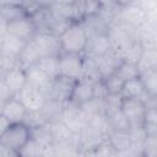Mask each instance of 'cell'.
Wrapping results in <instances>:
<instances>
[{
    "instance_id": "6da1fadb",
    "label": "cell",
    "mask_w": 157,
    "mask_h": 157,
    "mask_svg": "<svg viewBox=\"0 0 157 157\" xmlns=\"http://www.w3.org/2000/svg\"><path fill=\"white\" fill-rule=\"evenodd\" d=\"M88 33L81 22L70 23L66 29L59 36L61 53H71V54H85L87 43H88Z\"/></svg>"
},
{
    "instance_id": "7a4b0ae2",
    "label": "cell",
    "mask_w": 157,
    "mask_h": 157,
    "mask_svg": "<svg viewBox=\"0 0 157 157\" xmlns=\"http://www.w3.org/2000/svg\"><path fill=\"white\" fill-rule=\"evenodd\" d=\"M31 139L32 128L27 123H15L0 134V145L12 151L21 152V150L31 141Z\"/></svg>"
},
{
    "instance_id": "3957f363",
    "label": "cell",
    "mask_w": 157,
    "mask_h": 157,
    "mask_svg": "<svg viewBox=\"0 0 157 157\" xmlns=\"http://www.w3.org/2000/svg\"><path fill=\"white\" fill-rule=\"evenodd\" d=\"M108 38L110 40L112 49L117 53L123 52L124 49L137 42L136 29L120 21H115L110 25L108 31Z\"/></svg>"
},
{
    "instance_id": "277c9868",
    "label": "cell",
    "mask_w": 157,
    "mask_h": 157,
    "mask_svg": "<svg viewBox=\"0 0 157 157\" xmlns=\"http://www.w3.org/2000/svg\"><path fill=\"white\" fill-rule=\"evenodd\" d=\"M85 55L60 53L59 55V71L60 77L71 80L74 82L83 78L85 74Z\"/></svg>"
},
{
    "instance_id": "5b68a950",
    "label": "cell",
    "mask_w": 157,
    "mask_h": 157,
    "mask_svg": "<svg viewBox=\"0 0 157 157\" xmlns=\"http://www.w3.org/2000/svg\"><path fill=\"white\" fill-rule=\"evenodd\" d=\"M37 32V26L31 17H22L11 22L1 21V33H7L17 39L28 42Z\"/></svg>"
},
{
    "instance_id": "8992f818",
    "label": "cell",
    "mask_w": 157,
    "mask_h": 157,
    "mask_svg": "<svg viewBox=\"0 0 157 157\" xmlns=\"http://www.w3.org/2000/svg\"><path fill=\"white\" fill-rule=\"evenodd\" d=\"M31 42L36 47L40 58L50 56V55H60L61 53L59 36L49 31L37 29Z\"/></svg>"
},
{
    "instance_id": "52a82bcc",
    "label": "cell",
    "mask_w": 157,
    "mask_h": 157,
    "mask_svg": "<svg viewBox=\"0 0 157 157\" xmlns=\"http://www.w3.org/2000/svg\"><path fill=\"white\" fill-rule=\"evenodd\" d=\"M117 21L137 29L147 21V12L141 6L140 1H121V9Z\"/></svg>"
},
{
    "instance_id": "ba28073f",
    "label": "cell",
    "mask_w": 157,
    "mask_h": 157,
    "mask_svg": "<svg viewBox=\"0 0 157 157\" xmlns=\"http://www.w3.org/2000/svg\"><path fill=\"white\" fill-rule=\"evenodd\" d=\"M120 110L128 120L130 129L142 128L147 112V103L141 99H123Z\"/></svg>"
},
{
    "instance_id": "9c48e42d",
    "label": "cell",
    "mask_w": 157,
    "mask_h": 157,
    "mask_svg": "<svg viewBox=\"0 0 157 157\" xmlns=\"http://www.w3.org/2000/svg\"><path fill=\"white\" fill-rule=\"evenodd\" d=\"M59 120L63 121L74 134L78 135L88 121L86 113L72 103H66L59 115Z\"/></svg>"
},
{
    "instance_id": "30bf717a",
    "label": "cell",
    "mask_w": 157,
    "mask_h": 157,
    "mask_svg": "<svg viewBox=\"0 0 157 157\" xmlns=\"http://www.w3.org/2000/svg\"><path fill=\"white\" fill-rule=\"evenodd\" d=\"M17 98L23 103V105L27 108V110L29 113L40 112L44 108L45 103L48 102V96L44 91H42L34 86H31L28 83L20 92Z\"/></svg>"
},
{
    "instance_id": "8fae6325",
    "label": "cell",
    "mask_w": 157,
    "mask_h": 157,
    "mask_svg": "<svg viewBox=\"0 0 157 157\" xmlns=\"http://www.w3.org/2000/svg\"><path fill=\"white\" fill-rule=\"evenodd\" d=\"M1 82L5 83V86L10 90L13 97H17L20 92L25 88V86L27 85L26 69L18 65L13 69L7 70L6 72L1 74Z\"/></svg>"
},
{
    "instance_id": "7c38bea8",
    "label": "cell",
    "mask_w": 157,
    "mask_h": 157,
    "mask_svg": "<svg viewBox=\"0 0 157 157\" xmlns=\"http://www.w3.org/2000/svg\"><path fill=\"white\" fill-rule=\"evenodd\" d=\"M28 110L23 105V103L17 98L12 97L4 104H1V113L0 115L4 117L6 120H9L11 124L15 123H26V119L28 117Z\"/></svg>"
},
{
    "instance_id": "4fadbf2b",
    "label": "cell",
    "mask_w": 157,
    "mask_h": 157,
    "mask_svg": "<svg viewBox=\"0 0 157 157\" xmlns=\"http://www.w3.org/2000/svg\"><path fill=\"white\" fill-rule=\"evenodd\" d=\"M75 82L64 77H58L56 80L53 81L47 96L48 99L58 102L60 104H66L70 102L72 88H74Z\"/></svg>"
},
{
    "instance_id": "5bb4252c",
    "label": "cell",
    "mask_w": 157,
    "mask_h": 157,
    "mask_svg": "<svg viewBox=\"0 0 157 157\" xmlns=\"http://www.w3.org/2000/svg\"><path fill=\"white\" fill-rule=\"evenodd\" d=\"M96 81H92L90 78H81L78 81L75 82L74 88H72V93H71V98L69 103H72L77 107H82L86 103L91 102L94 97H93V86H94Z\"/></svg>"
},
{
    "instance_id": "9a60e30c",
    "label": "cell",
    "mask_w": 157,
    "mask_h": 157,
    "mask_svg": "<svg viewBox=\"0 0 157 157\" xmlns=\"http://www.w3.org/2000/svg\"><path fill=\"white\" fill-rule=\"evenodd\" d=\"M93 61H94V65H96V67L98 70L99 77L102 80H104V78L112 76L117 71L118 66L120 65V63L123 60L120 59L119 54L112 49L105 55H102V56H98V58H93Z\"/></svg>"
},
{
    "instance_id": "2e32d148",
    "label": "cell",
    "mask_w": 157,
    "mask_h": 157,
    "mask_svg": "<svg viewBox=\"0 0 157 157\" xmlns=\"http://www.w3.org/2000/svg\"><path fill=\"white\" fill-rule=\"evenodd\" d=\"M112 50V44L108 38V34H99V36H90L87 48L85 52L86 58H98L102 55L108 54Z\"/></svg>"
},
{
    "instance_id": "e0dca14e",
    "label": "cell",
    "mask_w": 157,
    "mask_h": 157,
    "mask_svg": "<svg viewBox=\"0 0 157 157\" xmlns=\"http://www.w3.org/2000/svg\"><path fill=\"white\" fill-rule=\"evenodd\" d=\"M120 97L123 99H141V101H145L146 103L151 101V98L145 91V87L140 77L124 82L121 91H120Z\"/></svg>"
},
{
    "instance_id": "ac0fdd59",
    "label": "cell",
    "mask_w": 157,
    "mask_h": 157,
    "mask_svg": "<svg viewBox=\"0 0 157 157\" xmlns=\"http://www.w3.org/2000/svg\"><path fill=\"white\" fill-rule=\"evenodd\" d=\"M26 44L27 42L25 40L17 39L7 33H2L0 34V52H1L0 55L18 59Z\"/></svg>"
},
{
    "instance_id": "d6986e66",
    "label": "cell",
    "mask_w": 157,
    "mask_h": 157,
    "mask_svg": "<svg viewBox=\"0 0 157 157\" xmlns=\"http://www.w3.org/2000/svg\"><path fill=\"white\" fill-rule=\"evenodd\" d=\"M137 42L144 49L157 48V26L150 21H146L136 29Z\"/></svg>"
},
{
    "instance_id": "ffe728a7",
    "label": "cell",
    "mask_w": 157,
    "mask_h": 157,
    "mask_svg": "<svg viewBox=\"0 0 157 157\" xmlns=\"http://www.w3.org/2000/svg\"><path fill=\"white\" fill-rule=\"evenodd\" d=\"M26 74H27V83L31 86H34L42 91H44L45 93H48L52 83L54 80H52L45 72H43L37 65H32L26 69Z\"/></svg>"
},
{
    "instance_id": "44dd1931",
    "label": "cell",
    "mask_w": 157,
    "mask_h": 157,
    "mask_svg": "<svg viewBox=\"0 0 157 157\" xmlns=\"http://www.w3.org/2000/svg\"><path fill=\"white\" fill-rule=\"evenodd\" d=\"M107 139L115 153L124 152L132 146L130 129L129 130H110L108 132Z\"/></svg>"
},
{
    "instance_id": "7402d4cb",
    "label": "cell",
    "mask_w": 157,
    "mask_h": 157,
    "mask_svg": "<svg viewBox=\"0 0 157 157\" xmlns=\"http://www.w3.org/2000/svg\"><path fill=\"white\" fill-rule=\"evenodd\" d=\"M22 17H28L22 2H12V1H2L1 2V21L11 22Z\"/></svg>"
},
{
    "instance_id": "603a6c76",
    "label": "cell",
    "mask_w": 157,
    "mask_h": 157,
    "mask_svg": "<svg viewBox=\"0 0 157 157\" xmlns=\"http://www.w3.org/2000/svg\"><path fill=\"white\" fill-rule=\"evenodd\" d=\"M54 157H80L81 150L76 141H58L52 146Z\"/></svg>"
},
{
    "instance_id": "cb8c5ba5",
    "label": "cell",
    "mask_w": 157,
    "mask_h": 157,
    "mask_svg": "<svg viewBox=\"0 0 157 157\" xmlns=\"http://www.w3.org/2000/svg\"><path fill=\"white\" fill-rule=\"evenodd\" d=\"M34 65H37L52 80H56L58 77H60V71H59V55H50V56L40 58Z\"/></svg>"
},
{
    "instance_id": "d4e9b609",
    "label": "cell",
    "mask_w": 157,
    "mask_h": 157,
    "mask_svg": "<svg viewBox=\"0 0 157 157\" xmlns=\"http://www.w3.org/2000/svg\"><path fill=\"white\" fill-rule=\"evenodd\" d=\"M137 67L141 72L157 70V48H148L144 49L137 63Z\"/></svg>"
},
{
    "instance_id": "484cf974",
    "label": "cell",
    "mask_w": 157,
    "mask_h": 157,
    "mask_svg": "<svg viewBox=\"0 0 157 157\" xmlns=\"http://www.w3.org/2000/svg\"><path fill=\"white\" fill-rule=\"evenodd\" d=\"M140 80H141L148 97L151 99L157 97V70L141 72L140 74Z\"/></svg>"
},
{
    "instance_id": "4316f807",
    "label": "cell",
    "mask_w": 157,
    "mask_h": 157,
    "mask_svg": "<svg viewBox=\"0 0 157 157\" xmlns=\"http://www.w3.org/2000/svg\"><path fill=\"white\" fill-rule=\"evenodd\" d=\"M115 75L123 82H126L129 80L140 77V70H139V67H137L136 64L128 63V61H121L120 65L118 66L117 71H115Z\"/></svg>"
},
{
    "instance_id": "83f0119b",
    "label": "cell",
    "mask_w": 157,
    "mask_h": 157,
    "mask_svg": "<svg viewBox=\"0 0 157 157\" xmlns=\"http://www.w3.org/2000/svg\"><path fill=\"white\" fill-rule=\"evenodd\" d=\"M144 130L147 136H157V109L147 105V112L144 120Z\"/></svg>"
},
{
    "instance_id": "f1b7e54d",
    "label": "cell",
    "mask_w": 157,
    "mask_h": 157,
    "mask_svg": "<svg viewBox=\"0 0 157 157\" xmlns=\"http://www.w3.org/2000/svg\"><path fill=\"white\" fill-rule=\"evenodd\" d=\"M49 148L50 147L44 146L43 144H40L39 141H37L36 139L32 137L31 141L21 150L20 155H21V157H39Z\"/></svg>"
},
{
    "instance_id": "f546056e",
    "label": "cell",
    "mask_w": 157,
    "mask_h": 157,
    "mask_svg": "<svg viewBox=\"0 0 157 157\" xmlns=\"http://www.w3.org/2000/svg\"><path fill=\"white\" fill-rule=\"evenodd\" d=\"M107 121H108L109 131L110 130H129L130 129V125H129L128 120L125 119L124 114L121 113V110H118V112L108 115Z\"/></svg>"
},
{
    "instance_id": "4dcf8cb0",
    "label": "cell",
    "mask_w": 157,
    "mask_h": 157,
    "mask_svg": "<svg viewBox=\"0 0 157 157\" xmlns=\"http://www.w3.org/2000/svg\"><path fill=\"white\" fill-rule=\"evenodd\" d=\"M103 82H104L109 94H120V91H121V87H123L124 82L115 75V72L112 76L104 78Z\"/></svg>"
},
{
    "instance_id": "1f68e13d",
    "label": "cell",
    "mask_w": 157,
    "mask_h": 157,
    "mask_svg": "<svg viewBox=\"0 0 157 157\" xmlns=\"http://www.w3.org/2000/svg\"><path fill=\"white\" fill-rule=\"evenodd\" d=\"M142 157H157V136H146L142 145Z\"/></svg>"
},
{
    "instance_id": "d6a6232c",
    "label": "cell",
    "mask_w": 157,
    "mask_h": 157,
    "mask_svg": "<svg viewBox=\"0 0 157 157\" xmlns=\"http://www.w3.org/2000/svg\"><path fill=\"white\" fill-rule=\"evenodd\" d=\"M140 4L147 12V21L157 26V0H144L140 1Z\"/></svg>"
},
{
    "instance_id": "836d02e7",
    "label": "cell",
    "mask_w": 157,
    "mask_h": 157,
    "mask_svg": "<svg viewBox=\"0 0 157 157\" xmlns=\"http://www.w3.org/2000/svg\"><path fill=\"white\" fill-rule=\"evenodd\" d=\"M0 157H21V155H20V152L12 151V150L0 145Z\"/></svg>"
},
{
    "instance_id": "e575fe53",
    "label": "cell",
    "mask_w": 157,
    "mask_h": 157,
    "mask_svg": "<svg viewBox=\"0 0 157 157\" xmlns=\"http://www.w3.org/2000/svg\"><path fill=\"white\" fill-rule=\"evenodd\" d=\"M147 105H151V107H153V108H156V109H157V97L152 98V99L147 103Z\"/></svg>"
},
{
    "instance_id": "d590c367",
    "label": "cell",
    "mask_w": 157,
    "mask_h": 157,
    "mask_svg": "<svg viewBox=\"0 0 157 157\" xmlns=\"http://www.w3.org/2000/svg\"><path fill=\"white\" fill-rule=\"evenodd\" d=\"M39 157H54V155H53V152H52V147L48 150V151H45L42 156H39Z\"/></svg>"
},
{
    "instance_id": "8d00e7d4",
    "label": "cell",
    "mask_w": 157,
    "mask_h": 157,
    "mask_svg": "<svg viewBox=\"0 0 157 157\" xmlns=\"http://www.w3.org/2000/svg\"><path fill=\"white\" fill-rule=\"evenodd\" d=\"M140 157H142V155H141V156H140Z\"/></svg>"
}]
</instances>
